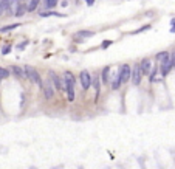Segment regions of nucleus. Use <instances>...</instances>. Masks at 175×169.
<instances>
[{
	"label": "nucleus",
	"instance_id": "1",
	"mask_svg": "<svg viewBox=\"0 0 175 169\" xmlns=\"http://www.w3.org/2000/svg\"><path fill=\"white\" fill-rule=\"evenodd\" d=\"M62 81H64V92L67 93V98L68 101H75L76 98V90H75V76L71 72H65L64 76H62Z\"/></svg>",
	"mask_w": 175,
	"mask_h": 169
},
{
	"label": "nucleus",
	"instance_id": "2",
	"mask_svg": "<svg viewBox=\"0 0 175 169\" xmlns=\"http://www.w3.org/2000/svg\"><path fill=\"white\" fill-rule=\"evenodd\" d=\"M23 72H25V78H27V79H30L31 82H34V84H37L39 87H42V78H41V75L37 73L36 68L27 65V67H23Z\"/></svg>",
	"mask_w": 175,
	"mask_h": 169
},
{
	"label": "nucleus",
	"instance_id": "3",
	"mask_svg": "<svg viewBox=\"0 0 175 169\" xmlns=\"http://www.w3.org/2000/svg\"><path fill=\"white\" fill-rule=\"evenodd\" d=\"M118 76H119V81L121 84H126L130 81V76H132V67L129 64H124L119 67V72H118Z\"/></svg>",
	"mask_w": 175,
	"mask_h": 169
},
{
	"label": "nucleus",
	"instance_id": "4",
	"mask_svg": "<svg viewBox=\"0 0 175 169\" xmlns=\"http://www.w3.org/2000/svg\"><path fill=\"white\" fill-rule=\"evenodd\" d=\"M79 81H81V85L84 90H88L92 87V75L88 73V70H82L79 73Z\"/></svg>",
	"mask_w": 175,
	"mask_h": 169
},
{
	"label": "nucleus",
	"instance_id": "5",
	"mask_svg": "<svg viewBox=\"0 0 175 169\" xmlns=\"http://www.w3.org/2000/svg\"><path fill=\"white\" fill-rule=\"evenodd\" d=\"M130 81H132V84H135V85H139V84H141V81H143V72H141V68H139V65H138V64H135V65H133V68H132V76H130Z\"/></svg>",
	"mask_w": 175,
	"mask_h": 169
},
{
	"label": "nucleus",
	"instance_id": "6",
	"mask_svg": "<svg viewBox=\"0 0 175 169\" xmlns=\"http://www.w3.org/2000/svg\"><path fill=\"white\" fill-rule=\"evenodd\" d=\"M42 90H44V95H45L47 99H51L54 96V85H53V82L50 79L42 81Z\"/></svg>",
	"mask_w": 175,
	"mask_h": 169
},
{
	"label": "nucleus",
	"instance_id": "7",
	"mask_svg": "<svg viewBox=\"0 0 175 169\" xmlns=\"http://www.w3.org/2000/svg\"><path fill=\"white\" fill-rule=\"evenodd\" d=\"M172 68H173V67H172V59H170V54H169L164 61H161V62H160V68H158V70H160L161 76H166V75H167Z\"/></svg>",
	"mask_w": 175,
	"mask_h": 169
},
{
	"label": "nucleus",
	"instance_id": "8",
	"mask_svg": "<svg viewBox=\"0 0 175 169\" xmlns=\"http://www.w3.org/2000/svg\"><path fill=\"white\" fill-rule=\"evenodd\" d=\"M48 75H50V81L53 82L54 89H58V90H64V81H62V78H61L56 72H50Z\"/></svg>",
	"mask_w": 175,
	"mask_h": 169
},
{
	"label": "nucleus",
	"instance_id": "9",
	"mask_svg": "<svg viewBox=\"0 0 175 169\" xmlns=\"http://www.w3.org/2000/svg\"><path fill=\"white\" fill-rule=\"evenodd\" d=\"M139 68H141V72H143V75H150V72H152V61L149 59V58H144V59H141L139 61Z\"/></svg>",
	"mask_w": 175,
	"mask_h": 169
},
{
	"label": "nucleus",
	"instance_id": "10",
	"mask_svg": "<svg viewBox=\"0 0 175 169\" xmlns=\"http://www.w3.org/2000/svg\"><path fill=\"white\" fill-rule=\"evenodd\" d=\"M110 85H112V89H113V90H118V89L121 87V81H119L118 73H113V75L110 76Z\"/></svg>",
	"mask_w": 175,
	"mask_h": 169
},
{
	"label": "nucleus",
	"instance_id": "11",
	"mask_svg": "<svg viewBox=\"0 0 175 169\" xmlns=\"http://www.w3.org/2000/svg\"><path fill=\"white\" fill-rule=\"evenodd\" d=\"M10 73H13L16 78H19V79H25V72H23V68L22 67H11V72Z\"/></svg>",
	"mask_w": 175,
	"mask_h": 169
},
{
	"label": "nucleus",
	"instance_id": "12",
	"mask_svg": "<svg viewBox=\"0 0 175 169\" xmlns=\"http://www.w3.org/2000/svg\"><path fill=\"white\" fill-rule=\"evenodd\" d=\"M101 81H102V84H107L110 81V67H104V70L101 73Z\"/></svg>",
	"mask_w": 175,
	"mask_h": 169
},
{
	"label": "nucleus",
	"instance_id": "13",
	"mask_svg": "<svg viewBox=\"0 0 175 169\" xmlns=\"http://www.w3.org/2000/svg\"><path fill=\"white\" fill-rule=\"evenodd\" d=\"M41 16L42 17H51V16H54V17H65L64 14L56 13V11H44V13H41Z\"/></svg>",
	"mask_w": 175,
	"mask_h": 169
},
{
	"label": "nucleus",
	"instance_id": "14",
	"mask_svg": "<svg viewBox=\"0 0 175 169\" xmlns=\"http://www.w3.org/2000/svg\"><path fill=\"white\" fill-rule=\"evenodd\" d=\"M93 34H95V31H78L76 37L78 39H85V37H92Z\"/></svg>",
	"mask_w": 175,
	"mask_h": 169
},
{
	"label": "nucleus",
	"instance_id": "15",
	"mask_svg": "<svg viewBox=\"0 0 175 169\" xmlns=\"http://www.w3.org/2000/svg\"><path fill=\"white\" fill-rule=\"evenodd\" d=\"M19 27H20V24H13V25L2 27V28H0V31H2V33H8V31H11V30H16V28H19Z\"/></svg>",
	"mask_w": 175,
	"mask_h": 169
},
{
	"label": "nucleus",
	"instance_id": "16",
	"mask_svg": "<svg viewBox=\"0 0 175 169\" xmlns=\"http://www.w3.org/2000/svg\"><path fill=\"white\" fill-rule=\"evenodd\" d=\"M39 2L41 0H30V3H28V11H36L37 10V6H39Z\"/></svg>",
	"mask_w": 175,
	"mask_h": 169
},
{
	"label": "nucleus",
	"instance_id": "17",
	"mask_svg": "<svg viewBox=\"0 0 175 169\" xmlns=\"http://www.w3.org/2000/svg\"><path fill=\"white\" fill-rule=\"evenodd\" d=\"M25 11H28L27 5H25V3H19V5H17V11H16V14H17V16H22Z\"/></svg>",
	"mask_w": 175,
	"mask_h": 169
},
{
	"label": "nucleus",
	"instance_id": "18",
	"mask_svg": "<svg viewBox=\"0 0 175 169\" xmlns=\"http://www.w3.org/2000/svg\"><path fill=\"white\" fill-rule=\"evenodd\" d=\"M99 76H95V78H92V85L96 89V96H98V93H99Z\"/></svg>",
	"mask_w": 175,
	"mask_h": 169
},
{
	"label": "nucleus",
	"instance_id": "19",
	"mask_svg": "<svg viewBox=\"0 0 175 169\" xmlns=\"http://www.w3.org/2000/svg\"><path fill=\"white\" fill-rule=\"evenodd\" d=\"M10 75H11L10 70H6V68H3V67H0V81H2V79H6Z\"/></svg>",
	"mask_w": 175,
	"mask_h": 169
},
{
	"label": "nucleus",
	"instance_id": "20",
	"mask_svg": "<svg viewBox=\"0 0 175 169\" xmlns=\"http://www.w3.org/2000/svg\"><path fill=\"white\" fill-rule=\"evenodd\" d=\"M6 8H8V0H0V16H2V13H5Z\"/></svg>",
	"mask_w": 175,
	"mask_h": 169
},
{
	"label": "nucleus",
	"instance_id": "21",
	"mask_svg": "<svg viewBox=\"0 0 175 169\" xmlns=\"http://www.w3.org/2000/svg\"><path fill=\"white\" fill-rule=\"evenodd\" d=\"M169 54H170V53H167V51H161V53H158V54H156V61H158V62H161V61H164Z\"/></svg>",
	"mask_w": 175,
	"mask_h": 169
},
{
	"label": "nucleus",
	"instance_id": "22",
	"mask_svg": "<svg viewBox=\"0 0 175 169\" xmlns=\"http://www.w3.org/2000/svg\"><path fill=\"white\" fill-rule=\"evenodd\" d=\"M59 0H47V8H54Z\"/></svg>",
	"mask_w": 175,
	"mask_h": 169
},
{
	"label": "nucleus",
	"instance_id": "23",
	"mask_svg": "<svg viewBox=\"0 0 175 169\" xmlns=\"http://www.w3.org/2000/svg\"><path fill=\"white\" fill-rule=\"evenodd\" d=\"M113 42L112 41H104V44H102V48H107V47H110Z\"/></svg>",
	"mask_w": 175,
	"mask_h": 169
},
{
	"label": "nucleus",
	"instance_id": "24",
	"mask_svg": "<svg viewBox=\"0 0 175 169\" xmlns=\"http://www.w3.org/2000/svg\"><path fill=\"white\" fill-rule=\"evenodd\" d=\"M170 25H172V27H170V33H175V19L170 20Z\"/></svg>",
	"mask_w": 175,
	"mask_h": 169
},
{
	"label": "nucleus",
	"instance_id": "25",
	"mask_svg": "<svg viewBox=\"0 0 175 169\" xmlns=\"http://www.w3.org/2000/svg\"><path fill=\"white\" fill-rule=\"evenodd\" d=\"M10 50H11V47H3V50H2V54H8V53H10Z\"/></svg>",
	"mask_w": 175,
	"mask_h": 169
},
{
	"label": "nucleus",
	"instance_id": "26",
	"mask_svg": "<svg viewBox=\"0 0 175 169\" xmlns=\"http://www.w3.org/2000/svg\"><path fill=\"white\" fill-rule=\"evenodd\" d=\"M85 2H88V0H85Z\"/></svg>",
	"mask_w": 175,
	"mask_h": 169
}]
</instances>
